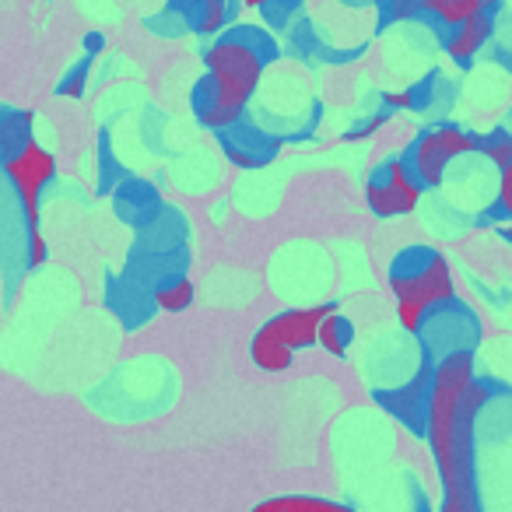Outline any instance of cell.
<instances>
[{"instance_id": "1", "label": "cell", "mask_w": 512, "mask_h": 512, "mask_svg": "<svg viewBox=\"0 0 512 512\" xmlns=\"http://www.w3.org/2000/svg\"><path fill=\"white\" fill-rule=\"evenodd\" d=\"M481 386L467 348L449 351L432 365L425 435L442 477L439 512H481L474 488V418L481 411Z\"/></svg>"}, {"instance_id": "2", "label": "cell", "mask_w": 512, "mask_h": 512, "mask_svg": "<svg viewBox=\"0 0 512 512\" xmlns=\"http://www.w3.org/2000/svg\"><path fill=\"white\" fill-rule=\"evenodd\" d=\"M271 60V46L260 43L253 32L225 36L204 53L207 74L193 88V113L207 130L225 134L242 123L249 99L264 81V67Z\"/></svg>"}, {"instance_id": "3", "label": "cell", "mask_w": 512, "mask_h": 512, "mask_svg": "<svg viewBox=\"0 0 512 512\" xmlns=\"http://www.w3.org/2000/svg\"><path fill=\"white\" fill-rule=\"evenodd\" d=\"M390 292L397 302V320L407 334H421L428 313L446 302H453V271L446 256L432 246H411L393 256L390 267Z\"/></svg>"}, {"instance_id": "4", "label": "cell", "mask_w": 512, "mask_h": 512, "mask_svg": "<svg viewBox=\"0 0 512 512\" xmlns=\"http://www.w3.org/2000/svg\"><path fill=\"white\" fill-rule=\"evenodd\" d=\"M4 179L15 190L18 207H22V221H25V242H29V267H43L46 264V239H43V221H39V204H43V193L50 190V183L57 179V158L53 151H46L43 144L32 137L25 141L15 155H8L0 162Z\"/></svg>"}, {"instance_id": "5", "label": "cell", "mask_w": 512, "mask_h": 512, "mask_svg": "<svg viewBox=\"0 0 512 512\" xmlns=\"http://www.w3.org/2000/svg\"><path fill=\"white\" fill-rule=\"evenodd\" d=\"M327 313H334V306L320 302V306L285 309V313H278L274 320H267L264 327L253 334V344H249V355H253L256 369H264V372L292 369L295 355L316 344L320 323L327 320Z\"/></svg>"}, {"instance_id": "6", "label": "cell", "mask_w": 512, "mask_h": 512, "mask_svg": "<svg viewBox=\"0 0 512 512\" xmlns=\"http://www.w3.org/2000/svg\"><path fill=\"white\" fill-rule=\"evenodd\" d=\"M474 144H477V134L463 127H453V123H442V127H432L411 144L407 151V165L411 172L418 176V183L425 190H435V186L446 183V172L456 158L463 155H474Z\"/></svg>"}, {"instance_id": "7", "label": "cell", "mask_w": 512, "mask_h": 512, "mask_svg": "<svg viewBox=\"0 0 512 512\" xmlns=\"http://www.w3.org/2000/svg\"><path fill=\"white\" fill-rule=\"evenodd\" d=\"M421 197H425V186L418 183L407 158H386L365 183V200H369V211L376 218L411 214L421 204Z\"/></svg>"}, {"instance_id": "8", "label": "cell", "mask_w": 512, "mask_h": 512, "mask_svg": "<svg viewBox=\"0 0 512 512\" xmlns=\"http://www.w3.org/2000/svg\"><path fill=\"white\" fill-rule=\"evenodd\" d=\"M432 365L425 358V365H421L418 379H414L411 386H400V390H383L376 393V400L386 407V411H393L397 418H404L407 425L421 428L425 425V411H428V386H432Z\"/></svg>"}, {"instance_id": "9", "label": "cell", "mask_w": 512, "mask_h": 512, "mask_svg": "<svg viewBox=\"0 0 512 512\" xmlns=\"http://www.w3.org/2000/svg\"><path fill=\"white\" fill-rule=\"evenodd\" d=\"M225 148H228V158L242 169H260L264 162H271L278 155V141L264 137L260 130H242L239 123L225 130Z\"/></svg>"}, {"instance_id": "10", "label": "cell", "mask_w": 512, "mask_h": 512, "mask_svg": "<svg viewBox=\"0 0 512 512\" xmlns=\"http://www.w3.org/2000/svg\"><path fill=\"white\" fill-rule=\"evenodd\" d=\"M491 29H495V22H491L488 11H481V15H474L470 22L449 29L446 53L456 60V64H470V60H474L477 53L484 50V43L491 39Z\"/></svg>"}, {"instance_id": "11", "label": "cell", "mask_w": 512, "mask_h": 512, "mask_svg": "<svg viewBox=\"0 0 512 512\" xmlns=\"http://www.w3.org/2000/svg\"><path fill=\"white\" fill-rule=\"evenodd\" d=\"M316 344H320L327 355L344 358L351 344H355V323L334 309V313H327V320L320 323V337H316Z\"/></svg>"}, {"instance_id": "12", "label": "cell", "mask_w": 512, "mask_h": 512, "mask_svg": "<svg viewBox=\"0 0 512 512\" xmlns=\"http://www.w3.org/2000/svg\"><path fill=\"white\" fill-rule=\"evenodd\" d=\"M253 512H355L351 505L330 502V498H313V495H278L267 502L253 505Z\"/></svg>"}, {"instance_id": "13", "label": "cell", "mask_w": 512, "mask_h": 512, "mask_svg": "<svg viewBox=\"0 0 512 512\" xmlns=\"http://www.w3.org/2000/svg\"><path fill=\"white\" fill-rule=\"evenodd\" d=\"M481 11H488V0H425V15L439 18L449 29L470 22V18L481 15Z\"/></svg>"}, {"instance_id": "14", "label": "cell", "mask_w": 512, "mask_h": 512, "mask_svg": "<svg viewBox=\"0 0 512 512\" xmlns=\"http://www.w3.org/2000/svg\"><path fill=\"white\" fill-rule=\"evenodd\" d=\"M193 281L190 278H169V281H162V285L155 288V306L162 309V313H186V309L193 306Z\"/></svg>"}, {"instance_id": "15", "label": "cell", "mask_w": 512, "mask_h": 512, "mask_svg": "<svg viewBox=\"0 0 512 512\" xmlns=\"http://www.w3.org/2000/svg\"><path fill=\"white\" fill-rule=\"evenodd\" d=\"M474 151L488 158L491 165H498V169H502V165L512 162V130H505V127L488 130V134L477 137Z\"/></svg>"}, {"instance_id": "16", "label": "cell", "mask_w": 512, "mask_h": 512, "mask_svg": "<svg viewBox=\"0 0 512 512\" xmlns=\"http://www.w3.org/2000/svg\"><path fill=\"white\" fill-rule=\"evenodd\" d=\"M228 22V0H197V22H193V29L200 32V36H214V32H221Z\"/></svg>"}, {"instance_id": "17", "label": "cell", "mask_w": 512, "mask_h": 512, "mask_svg": "<svg viewBox=\"0 0 512 512\" xmlns=\"http://www.w3.org/2000/svg\"><path fill=\"white\" fill-rule=\"evenodd\" d=\"M495 207L498 214L512 221V162L498 169V193H495Z\"/></svg>"}, {"instance_id": "18", "label": "cell", "mask_w": 512, "mask_h": 512, "mask_svg": "<svg viewBox=\"0 0 512 512\" xmlns=\"http://www.w3.org/2000/svg\"><path fill=\"white\" fill-rule=\"evenodd\" d=\"M386 15L393 22H411V18L425 15V0H386Z\"/></svg>"}, {"instance_id": "19", "label": "cell", "mask_w": 512, "mask_h": 512, "mask_svg": "<svg viewBox=\"0 0 512 512\" xmlns=\"http://www.w3.org/2000/svg\"><path fill=\"white\" fill-rule=\"evenodd\" d=\"M85 78H88V71H85V67H78V71H74L71 78L60 85V95H67V99H78V95L85 92Z\"/></svg>"}, {"instance_id": "20", "label": "cell", "mask_w": 512, "mask_h": 512, "mask_svg": "<svg viewBox=\"0 0 512 512\" xmlns=\"http://www.w3.org/2000/svg\"><path fill=\"white\" fill-rule=\"evenodd\" d=\"M411 102H414L411 92H390V95H386V106H390V109H407Z\"/></svg>"}, {"instance_id": "21", "label": "cell", "mask_w": 512, "mask_h": 512, "mask_svg": "<svg viewBox=\"0 0 512 512\" xmlns=\"http://www.w3.org/2000/svg\"><path fill=\"white\" fill-rule=\"evenodd\" d=\"M271 0H242V8H267Z\"/></svg>"}, {"instance_id": "22", "label": "cell", "mask_w": 512, "mask_h": 512, "mask_svg": "<svg viewBox=\"0 0 512 512\" xmlns=\"http://www.w3.org/2000/svg\"><path fill=\"white\" fill-rule=\"evenodd\" d=\"M502 235H505V239L512 242V225H505V228H502Z\"/></svg>"}]
</instances>
